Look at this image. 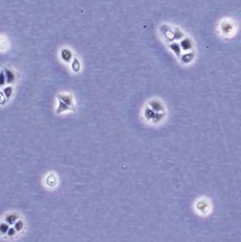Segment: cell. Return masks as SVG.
<instances>
[{
    "mask_svg": "<svg viewBox=\"0 0 241 242\" xmlns=\"http://www.w3.org/2000/svg\"><path fill=\"white\" fill-rule=\"evenodd\" d=\"M5 83V75H4V73L2 72L0 74V85H3Z\"/></svg>",
    "mask_w": 241,
    "mask_h": 242,
    "instance_id": "obj_7",
    "label": "cell"
},
{
    "mask_svg": "<svg viewBox=\"0 0 241 242\" xmlns=\"http://www.w3.org/2000/svg\"><path fill=\"white\" fill-rule=\"evenodd\" d=\"M6 73L8 74V81L9 82H12L13 80V73H10V71H9V70H6Z\"/></svg>",
    "mask_w": 241,
    "mask_h": 242,
    "instance_id": "obj_5",
    "label": "cell"
},
{
    "mask_svg": "<svg viewBox=\"0 0 241 242\" xmlns=\"http://www.w3.org/2000/svg\"><path fill=\"white\" fill-rule=\"evenodd\" d=\"M180 45H181V48L185 51H188V50H190L192 48V42L190 41V39L189 38H185L184 40H182V42H180Z\"/></svg>",
    "mask_w": 241,
    "mask_h": 242,
    "instance_id": "obj_1",
    "label": "cell"
},
{
    "mask_svg": "<svg viewBox=\"0 0 241 242\" xmlns=\"http://www.w3.org/2000/svg\"><path fill=\"white\" fill-rule=\"evenodd\" d=\"M7 230H8V226L6 224H2L1 227H0V231H1V232H6Z\"/></svg>",
    "mask_w": 241,
    "mask_h": 242,
    "instance_id": "obj_9",
    "label": "cell"
},
{
    "mask_svg": "<svg viewBox=\"0 0 241 242\" xmlns=\"http://www.w3.org/2000/svg\"><path fill=\"white\" fill-rule=\"evenodd\" d=\"M170 47L171 48L172 51H174V53L177 55V56H180V53H181V45H178L177 42H174V43H171L170 45Z\"/></svg>",
    "mask_w": 241,
    "mask_h": 242,
    "instance_id": "obj_3",
    "label": "cell"
},
{
    "mask_svg": "<svg viewBox=\"0 0 241 242\" xmlns=\"http://www.w3.org/2000/svg\"><path fill=\"white\" fill-rule=\"evenodd\" d=\"M221 26L225 27V29H221V31L223 33H228V32H232L233 31V28H234L233 24L229 23V22H227V21H224L223 23L221 24Z\"/></svg>",
    "mask_w": 241,
    "mask_h": 242,
    "instance_id": "obj_2",
    "label": "cell"
},
{
    "mask_svg": "<svg viewBox=\"0 0 241 242\" xmlns=\"http://www.w3.org/2000/svg\"><path fill=\"white\" fill-rule=\"evenodd\" d=\"M22 225H23V224H22L21 222H17V223L15 224V226H16L15 228H16L17 230H21V229H22Z\"/></svg>",
    "mask_w": 241,
    "mask_h": 242,
    "instance_id": "obj_10",
    "label": "cell"
},
{
    "mask_svg": "<svg viewBox=\"0 0 241 242\" xmlns=\"http://www.w3.org/2000/svg\"><path fill=\"white\" fill-rule=\"evenodd\" d=\"M74 69L75 70V71H78L79 70V68H80V65H79V63H78V61H77V60H74Z\"/></svg>",
    "mask_w": 241,
    "mask_h": 242,
    "instance_id": "obj_6",
    "label": "cell"
},
{
    "mask_svg": "<svg viewBox=\"0 0 241 242\" xmlns=\"http://www.w3.org/2000/svg\"><path fill=\"white\" fill-rule=\"evenodd\" d=\"M72 58V54L69 50H63L62 51V59L66 61H69Z\"/></svg>",
    "mask_w": 241,
    "mask_h": 242,
    "instance_id": "obj_4",
    "label": "cell"
},
{
    "mask_svg": "<svg viewBox=\"0 0 241 242\" xmlns=\"http://www.w3.org/2000/svg\"><path fill=\"white\" fill-rule=\"evenodd\" d=\"M14 235V230L13 229H9V236H13Z\"/></svg>",
    "mask_w": 241,
    "mask_h": 242,
    "instance_id": "obj_11",
    "label": "cell"
},
{
    "mask_svg": "<svg viewBox=\"0 0 241 242\" xmlns=\"http://www.w3.org/2000/svg\"><path fill=\"white\" fill-rule=\"evenodd\" d=\"M4 92L6 93L7 97H9L10 93H12V88H7V89H5Z\"/></svg>",
    "mask_w": 241,
    "mask_h": 242,
    "instance_id": "obj_8",
    "label": "cell"
}]
</instances>
